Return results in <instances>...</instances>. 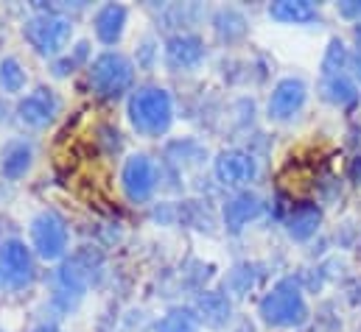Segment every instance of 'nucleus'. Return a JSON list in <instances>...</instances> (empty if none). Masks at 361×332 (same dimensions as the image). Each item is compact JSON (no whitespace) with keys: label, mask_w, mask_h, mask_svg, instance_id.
<instances>
[{"label":"nucleus","mask_w":361,"mask_h":332,"mask_svg":"<svg viewBox=\"0 0 361 332\" xmlns=\"http://www.w3.org/2000/svg\"><path fill=\"white\" fill-rule=\"evenodd\" d=\"M34 279V257L31 249L11 238L0 243V288L8 290H23Z\"/></svg>","instance_id":"5"},{"label":"nucleus","mask_w":361,"mask_h":332,"mask_svg":"<svg viewBox=\"0 0 361 332\" xmlns=\"http://www.w3.org/2000/svg\"><path fill=\"white\" fill-rule=\"evenodd\" d=\"M322 92H325V98H328L331 103H339V106H345V103H353V101L359 98V89H356V84L350 82L345 73H339V76H325Z\"/></svg>","instance_id":"18"},{"label":"nucleus","mask_w":361,"mask_h":332,"mask_svg":"<svg viewBox=\"0 0 361 332\" xmlns=\"http://www.w3.org/2000/svg\"><path fill=\"white\" fill-rule=\"evenodd\" d=\"M174 120L171 95L163 87H140L129 98V123L143 137H160Z\"/></svg>","instance_id":"1"},{"label":"nucleus","mask_w":361,"mask_h":332,"mask_svg":"<svg viewBox=\"0 0 361 332\" xmlns=\"http://www.w3.org/2000/svg\"><path fill=\"white\" fill-rule=\"evenodd\" d=\"M132 79H135V68L132 62L118 53V51H106L101 53L95 62L90 65V87L92 92L104 101H115L121 98L129 87H132Z\"/></svg>","instance_id":"4"},{"label":"nucleus","mask_w":361,"mask_h":332,"mask_svg":"<svg viewBox=\"0 0 361 332\" xmlns=\"http://www.w3.org/2000/svg\"><path fill=\"white\" fill-rule=\"evenodd\" d=\"M204 62V42L196 34H177L166 42V65L171 70H193Z\"/></svg>","instance_id":"11"},{"label":"nucleus","mask_w":361,"mask_h":332,"mask_svg":"<svg viewBox=\"0 0 361 332\" xmlns=\"http://www.w3.org/2000/svg\"><path fill=\"white\" fill-rule=\"evenodd\" d=\"M339 14H342V17H348V20H356V17H359V23H361V3L359 0L339 3Z\"/></svg>","instance_id":"23"},{"label":"nucleus","mask_w":361,"mask_h":332,"mask_svg":"<svg viewBox=\"0 0 361 332\" xmlns=\"http://www.w3.org/2000/svg\"><path fill=\"white\" fill-rule=\"evenodd\" d=\"M255 173H258V162L247 151H238V148L221 151L216 160V176L227 187H244L255 179Z\"/></svg>","instance_id":"9"},{"label":"nucleus","mask_w":361,"mask_h":332,"mask_svg":"<svg viewBox=\"0 0 361 332\" xmlns=\"http://www.w3.org/2000/svg\"><path fill=\"white\" fill-rule=\"evenodd\" d=\"M353 62H356V68H359V76H361V53H356V59H353Z\"/></svg>","instance_id":"25"},{"label":"nucleus","mask_w":361,"mask_h":332,"mask_svg":"<svg viewBox=\"0 0 361 332\" xmlns=\"http://www.w3.org/2000/svg\"><path fill=\"white\" fill-rule=\"evenodd\" d=\"M356 37H359V39H361V23H359V25H356Z\"/></svg>","instance_id":"26"},{"label":"nucleus","mask_w":361,"mask_h":332,"mask_svg":"<svg viewBox=\"0 0 361 332\" xmlns=\"http://www.w3.org/2000/svg\"><path fill=\"white\" fill-rule=\"evenodd\" d=\"M121 184L132 204H143L152 198L157 187V167L146 154H135L126 160V165L121 170Z\"/></svg>","instance_id":"7"},{"label":"nucleus","mask_w":361,"mask_h":332,"mask_svg":"<svg viewBox=\"0 0 361 332\" xmlns=\"http://www.w3.org/2000/svg\"><path fill=\"white\" fill-rule=\"evenodd\" d=\"M34 332H59L56 327H39V330H34Z\"/></svg>","instance_id":"24"},{"label":"nucleus","mask_w":361,"mask_h":332,"mask_svg":"<svg viewBox=\"0 0 361 332\" xmlns=\"http://www.w3.org/2000/svg\"><path fill=\"white\" fill-rule=\"evenodd\" d=\"M305 82L302 79H283L277 82V87L271 89V98H269V117L271 120H291L302 103H305Z\"/></svg>","instance_id":"10"},{"label":"nucleus","mask_w":361,"mask_h":332,"mask_svg":"<svg viewBox=\"0 0 361 332\" xmlns=\"http://www.w3.org/2000/svg\"><path fill=\"white\" fill-rule=\"evenodd\" d=\"M196 330H199V319L190 310H171L169 316H163L154 324V332H196Z\"/></svg>","instance_id":"20"},{"label":"nucleus","mask_w":361,"mask_h":332,"mask_svg":"<svg viewBox=\"0 0 361 332\" xmlns=\"http://www.w3.org/2000/svg\"><path fill=\"white\" fill-rule=\"evenodd\" d=\"M31 243H34V251L42 260H59L68 251V226H65V221L54 210L39 212L31 221Z\"/></svg>","instance_id":"6"},{"label":"nucleus","mask_w":361,"mask_h":332,"mask_svg":"<svg viewBox=\"0 0 361 332\" xmlns=\"http://www.w3.org/2000/svg\"><path fill=\"white\" fill-rule=\"evenodd\" d=\"M17 115L25 126L31 129H45L56 115H59V98L48 87H37L17 103Z\"/></svg>","instance_id":"8"},{"label":"nucleus","mask_w":361,"mask_h":332,"mask_svg":"<svg viewBox=\"0 0 361 332\" xmlns=\"http://www.w3.org/2000/svg\"><path fill=\"white\" fill-rule=\"evenodd\" d=\"M233 316V305L224 293L219 290H207L196 299V319L204 321L207 327H224Z\"/></svg>","instance_id":"15"},{"label":"nucleus","mask_w":361,"mask_h":332,"mask_svg":"<svg viewBox=\"0 0 361 332\" xmlns=\"http://www.w3.org/2000/svg\"><path fill=\"white\" fill-rule=\"evenodd\" d=\"M261 210H264V204L255 193H238L235 198H230L224 204V226L233 235H238L250 221H255L261 215Z\"/></svg>","instance_id":"12"},{"label":"nucleus","mask_w":361,"mask_h":332,"mask_svg":"<svg viewBox=\"0 0 361 332\" xmlns=\"http://www.w3.org/2000/svg\"><path fill=\"white\" fill-rule=\"evenodd\" d=\"M269 14L280 23H311L317 17V6L308 3V0H280V3H271Z\"/></svg>","instance_id":"17"},{"label":"nucleus","mask_w":361,"mask_h":332,"mask_svg":"<svg viewBox=\"0 0 361 332\" xmlns=\"http://www.w3.org/2000/svg\"><path fill=\"white\" fill-rule=\"evenodd\" d=\"M0 87L3 92H20L25 87V70L14 56L0 62Z\"/></svg>","instance_id":"21"},{"label":"nucleus","mask_w":361,"mask_h":332,"mask_svg":"<svg viewBox=\"0 0 361 332\" xmlns=\"http://www.w3.org/2000/svg\"><path fill=\"white\" fill-rule=\"evenodd\" d=\"M71 34H73L71 17L56 14V11L34 14V17L25 20V25H23V37L28 39V45H31L39 56H56V53H62V48L68 45Z\"/></svg>","instance_id":"3"},{"label":"nucleus","mask_w":361,"mask_h":332,"mask_svg":"<svg viewBox=\"0 0 361 332\" xmlns=\"http://www.w3.org/2000/svg\"><path fill=\"white\" fill-rule=\"evenodd\" d=\"M213 25H216V34H219L221 39H227V42L241 39V37L247 34V20H244L235 8H221V11L216 14Z\"/></svg>","instance_id":"19"},{"label":"nucleus","mask_w":361,"mask_h":332,"mask_svg":"<svg viewBox=\"0 0 361 332\" xmlns=\"http://www.w3.org/2000/svg\"><path fill=\"white\" fill-rule=\"evenodd\" d=\"M345 65H348V51H345V45H342L339 39H334L331 48H328V53H325L322 73H325V76H339V73L345 70Z\"/></svg>","instance_id":"22"},{"label":"nucleus","mask_w":361,"mask_h":332,"mask_svg":"<svg viewBox=\"0 0 361 332\" xmlns=\"http://www.w3.org/2000/svg\"><path fill=\"white\" fill-rule=\"evenodd\" d=\"M308 316L302 290L294 279H280L271 293L261 299V319L271 327H297Z\"/></svg>","instance_id":"2"},{"label":"nucleus","mask_w":361,"mask_h":332,"mask_svg":"<svg viewBox=\"0 0 361 332\" xmlns=\"http://www.w3.org/2000/svg\"><path fill=\"white\" fill-rule=\"evenodd\" d=\"M92 25H95V37L104 45H115L123 37V28H126V8L121 3H106L95 11Z\"/></svg>","instance_id":"13"},{"label":"nucleus","mask_w":361,"mask_h":332,"mask_svg":"<svg viewBox=\"0 0 361 332\" xmlns=\"http://www.w3.org/2000/svg\"><path fill=\"white\" fill-rule=\"evenodd\" d=\"M322 224V212L317 204H300L291 210L288 221H286V232L294 238V241H308Z\"/></svg>","instance_id":"16"},{"label":"nucleus","mask_w":361,"mask_h":332,"mask_svg":"<svg viewBox=\"0 0 361 332\" xmlns=\"http://www.w3.org/2000/svg\"><path fill=\"white\" fill-rule=\"evenodd\" d=\"M31 160H34V148L31 143L25 140H8L3 146V154H0V173L6 179H23L31 167Z\"/></svg>","instance_id":"14"}]
</instances>
